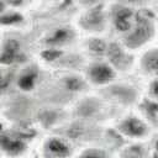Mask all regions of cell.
<instances>
[{
	"mask_svg": "<svg viewBox=\"0 0 158 158\" xmlns=\"http://www.w3.org/2000/svg\"><path fill=\"white\" fill-rule=\"evenodd\" d=\"M154 35V26L151 20L137 16L136 23L125 36V44L131 49H136L147 43Z\"/></svg>",
	"mask_w": 158,
	"mask_h": 158,
	"instance_id": "obj_1",
	"label": "cell"
},
{
	"mask_svg": "<svg viewBox=\"0 0 158 158\" xmlns=\"http://www.w3.org/2000/svg\"><path fill=\"white\" fill-rule=\"evenodd\" d=\"M109 20L111 21L115 30L120 33H127L132 30L136 23L137 15L132 6L116 2L109 12Z\"/></svg>",
	"mask_w": 158,
	"mask_h": 158,
	"instance_id": "obj_2",
	"label": "cell"
},
{
	"mask_svg": "<svg viewBox=\"0 0 158 158\" xmlns=\"http://www.w3.org/2000/svg\"><path fill=\"white\" fill-rule=\"evenodd\" d=\"M109 20V15H106L102 5L85 9L84 14L79 20V25L90 32H100L105 28L106 22Z\"/></svg>",
	"mask_w": 158,
	"mask_h": 158,
	"instance_id": "obj_3",
	"label": "cell"
},
{
	"mask_svg": "<svg viewBox=\"0 0 158 158\" xmlns=\"http://www.w3.org/2000/svg\"><path fill=\"white\" fill-rule=\"evenodd\" d=\"M117 130L123 136L131 138H142L149 132L148 125L137 116H127L122 118L117 125Z\"/></svg>",
	"mask_w": 158,
	"mask_h": 158,
	"instance_id": "obj_4",
	"label": "cell"
},
{
	"mask_svg": "<svg viewBox=\"0 0 158 158\" xmlns=\"http://www.w3.org/2000/svg\"><path fill=\"white\" fill-rule=\"evenodd\" d=\"M116 77L114 65L105 62H95L88 68V78L93 84L106 85Z\"/></svg>",
	"mask_w": 158,
	"mask_h": 158,
	"instance_id": "obj_5",
	"label": "cell"
},
{
	"mask_svg": "<svg viewBox=\"0 0 158 158\" xmlns=\"http://www.w3.org/2000/svg\"><path fill=\"white\" fill-rule=\"evenodd\" d=\"M46 149L47 152L56 157V158H67L70 154V147L69 144L58 137H52L46 142Z\"/></svg>",
	"mask_w": 158,
	"mask_h": 158,
	"instance_id": "obj_6",
	"label": "cell"
},
{
	"mask_svg": "<svg viewBox=\"0 0 158 158\" xmlns=\"http://www.w3.org/2000/svg\"><path fill=\"white\" fill-rule=\"evenodd\" d=\"M141 68L148 75L158 77V48L148 49L141 58Z\"/></svg>",
	"mask_w": 158,
	"mask_h": 158,
	"instance_id": "obj_7",
	"label": "cell"
},
{
	"mask_svg": "<svg viewBox=\"0 0 158 158\" xmlns=\"http://www.w3.org/2000/svg\"><path fill=\"white\" fill-rule=\"evenodd\" d=\"M74 38V32L70 28L67 27H59L57 30H54L46 40V43L53 47L57 46H63L69 43Z\"/></svg>",
	"mask_w": 158,
	"mask_h": 158,
	"instance_id": "obj_8",
	"label": "cell"
},
{
	"mask_svg": "<svg viewBox=\"0 0 158 158\" xmlns=\"http://www.w3.org/2000/svg\"><path fill=\"white\" fill-rule=\"evenodd\" d=\"M109 54V58H110V62L114 67L116 68H126L130 63V59L127 57V54L125 53V51L117 46V44H111L107 47V52Z\"/></svg>",
	"mask_w": 158,
	"mask_h": 158,
	"instance_id": "obj_9",
	"label": "cell"
},
{
	"mask_svg": "<svg viewBox=\"0 0 158 158\" xmlns=\"http://www.w3.org/2000/svg\"><path fill=\"white\" fill-rule=\"evenodd\" d=\"M37 79H38L37 68H28L19 77L17 86L23 91H30V90H32L35 88Z\"/></svg>",
	"mask_w": 158,
	"mask_h": 158,
	"instance_id": "obj_10",
	"label": "cell"
},
{
	"mask_svg": "<svg viewBox=\"0 0 158 158\" xmlns=\"http://www.w3.org/2000/svg\"><path fill=\"white\" fill-rule=\"evenodd\" d=\"M20 57H21L20 56V43L15 40H10L6 43L2 54L0 56V62L5 63V64H10V63L16 62Z\"/></svg>",
	"mask_w": 158,
	"mask_h": 158,
	"instance_id": "obj_11",
	"label": "cell"
},
{
	"mask_svg": "<svg viewBox=\"0 0 158 158\" xmlns=\"http://www.w3.org/2000/svg\"><path fill=\"white\" fill-rule=\"evenodd\" d=\"M0 144L4 148L5 152H7L11 156H17L22 153L26 149V143L22 139L19 138H11V137H1Z\"/></svg>",
	"mask_w": 158,
	"mask_h": 158,
	"instance_id": "obj_12",
	"label": "cell"
},
{
	"mask_svg": "<svg viewBox=\"0 0 158 158\" xmlns=\"http://www.w3.org/2000/svg\"><path fill=\"white\" fill-rule=\"evenodd\" d=\"M122 158H147V149L142 144H133L122 152Z\"/></svg>",
	"mask_w": 158,
	"mask_h": 158,
	"instance_id": "obj_13",
	"label": "cell"
},
{
	"mask_svg": "<svg viewBox=\"0 0 158 158\" xmlns=\"http://www.w3.org/2000/svg\"><path fill=\"white\" fill-rule=\"evenodd\" d=\"M65 88L70 91H79L84 88V81L78 77H69L64 81Z\"/></svg>",
	"mask_w": 158,
	"mask_h": 158,
	"instance_id": "obj_14",
	"label": "cell"
},
{
	"mask_svg": "<svg viewBox=\"0 0 158 158\" xmlns=\"http://www.w3.org/2000/svg\"><path fill=\"white\" fill-rule=\"evenodd\" d=\"M89 48L91 52L96 53V54H102V53H106L107 52V46L106 43L100 40V38H94L90 41L89 43Z\"/></svg>",
	"mask_w": 158,
	"mask_h": 158,
	"instance_id": "obj_15",
	"label": "cell"
},
{
	"mask_svg": "<svg viewBox=\"0 0 158 158\" xmlns=\"http://www.w3.org/2000/svg\"><path fill=\"white\" fill-rule=\"evenodd\" d=\"M80 158H107V154L101 151V149H95V148H91V149H88L85 151Z\"/></svg>",
	"mask_w": 158,
	"mask_h": 158,
	"instance_id": "obj_16",
	"label": "cell"
},
{
	"mask_svg": "<svg viewBox=\"0 0 158 158\" xmlns=\"http://www.w3.org/2000/svg\"><path fill=\"white\" fill-rule=\"evenodd\" d=\"M75 1L84 10L85 9H90V7H95V6H99V5H102V0H75Z\"/></svg>",
	"mask_w": 158,
	"mask_h": 158,
	"instance_id": "obj_17",
	"label": "cell"
},
{
	"mask_svg": "<svg viewBox=\"0 0 158 158\" xmlns=\"http://www.w3.org/2000/svg\"><path fill=\"white\" fill-rule=\"evenodd\" d=\"M148 94H149V96H151L154 101H158V77H157L156 79H153V80L149 83Z\"/></svg>",
	"mask_w": 158,
	"mask_h": 158,
	"instance_id": "obj_18",
	"label": "cell"
},
{
	"mask_svg": "<svg viewBox=\"0 0 158 158\" xmlns=\"http://www.w3.org/2000/svg\"><path fill=\"white\" fill-rule=\"evenodd\" d=\"M42 56L47 60H54V59H57L60 56V52L57 51V49H47V51H44L42 53Z\"/></svg>",
	"mask_w": 158,
	"mask_h": 158,
	"instance_id": "obj_19",
	"label": "cell"
},
{
	"mask_svg": "<svg viewBox=\"0 0 158 158\" xmlns=\"http://www.w3.org/2000/svg\"><path fill=\"white\" fill-rule=\"evenodd\" d=\"M7 6L11 7V9H17V7H21L23 6L25 4H27V1L30 0H5Z\"/></svg>",
	"mask_w": 158,
	"mask_h": 158,
	"instance_id": "obj_20",
	"label": "cell"
},
{
	"mask_svg": "<svg viewBox=\"0 0 158 158\" xmlns=\"http://www.w3.org/2000/svg\"><path fill=\"white\" fill-rule=\"evenodd\" d=\"M116 1L120 2V4H125V5L133 6V5H139V4L144 2L146 0H116Z\"/></svg>",
	"mask_w": 158,
	"mask_h": 158,
	"instance_id": "obj_21",
	"label": "cell"
},
{
	"mask_svg": "<svg viewBox=\"0 0 158 158\" xmlns=\"http://www.w3.org/2000/svg\"><path fill=\"white\" fill-rule=\"evenodd\" d=\"M7 9H9V6H7L6 1H5V0H0V16H1Z\"/></svg>",
	"mask_w": 158,
	"mask_h": 158,
	"instance_id": "obj_22",
	"label": "cell"
},
{
	"mask_svg": "<svg viewBox=\"0 0 158 158\" xmlns=\"http://www.w3.org/2000/svg\"><path fill=\"white\" fill-rule=\"evenodd\" d=\"M153 149H154V152H158V137L153 141Z\"/></svg>",
	"mask_w": 158,
	"mask_h": 158,
	"instance_id": "obj_23",
	"label": "cell"
},
{
	"mask_svg": "<svg viewBox=\"0 0 158 158\" xmlns=\"http://www.w3.org/2000/svg\"><path fill=\"white\" fill-rule=\"evenodd\" d=\"M152 158H158V152H153V154H152Z\"/></svg>",
	"mask_w": 158,
	"mask_h": 158,
	"instance_id": "obj_24",
	"label": "cell"
}]
</instances>
